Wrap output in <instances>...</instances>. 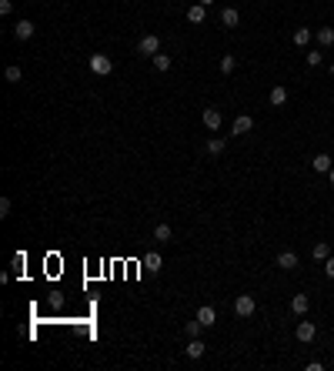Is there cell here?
I'll return each instance as SVG.
<instances>
[{
	"mask_svg": "<svg viewBox=\"0 0 334 371\" xmlns=\"http://www.w3.org/2000/svg\"><path fill=\"white\" fill-rule=\"evenodd\" d=\"M137 54H144V57L160 54V37H157V33H144L141 41H137Z\"/></svg>",
	"mask_w": 334,
	"mask_h": 371,
	"instance_id": "cell-1",
	"label": "cell"
},
{
	"mask_svg": "<svg viewBox=\"0 0 334 371\" xmlns=\"http://www.w3.org/2000/svg\"><path fill=\"white\" fill-rule=\"evenodd\" d=\"M90 71H94L97 77H107V74L114 71V60L107 54H90Z\"/></svg>",
	"mask_w": 334,
	"mask_h": 371,
	"instance_id": "cell-2",
	"label": "cell"
},
{
	"mask_svg": "<svg viewBox=\"0 0 334 371\" xmlns=\"http://www.w3.org/2000/svg\"><path fill=\"white\" fill-rule=\"evenodd\" d=\"M254 308H257V301L251 298V294H238V298H234V315L238 318H251Z\"/></svg>",
	"mask_w": 334,
	"mask_h": 371,
	"instance_id": "cell-3",
	"label": "cell"
},
{
	"mask_svg": "<svg viewBox=\"0 0 334 371\" xmlns=\"http://www.w3.org/2000/svg\"><path fill=\"white\" fill-rule=\"evenodd\" d=\"M201 121H204V127L214 134V130H221V124H224V114L217 111V107H204V114H201Z\"/></svg>",
	"mask_w": 334,
	"mask_h": 371,
	"instance_id": "cell-4",
	"label": "cell"
},
{
	"mask_svg": "<svg viewBox=\"0 0 334 371\" xmlns=\"http://www.w3.org/2000/svg\"><path fill=\"white\" fill-rule=\"evenodd\" d=\"M294 334H297V341H304V345H308V341L318 338V324H314V321H301Z\"/></svg>",
	"mask_w": 334,
	"mask_h": 371,
	"instance_id": "cell-5",
	"label": "cell"
},
{
	"mask_svg": "<svg viewBox=\"0 0 334 371\" xmlns=\"http://www.w3.org/2000/svg\"><path fill=\"white\" fill-rule=\"evenodd\" d=\"M14 37H17V41H30V37H34V24H30V20H17V24H14Z\"/></svg>",
	"mask_w": 334,
	"mask_h": 371,
	"instance_id": "cell-6",
	"label": "cell"
},
{
	"mask_svg": "<svg viewBox=\"0 0 334 371\" xmlns=\"http://www.w3.org/2000/svg\"><path fill=\"white\" fill-rule=\"evenodd\" d=\"M311 167L318 171V174H327V171L334 167V161H331V154H314V161H311Z\"/></svg>",
	"mask_w": 334,
	"mask_h": 371,
	"instance_id": "cell-7",
	"label": "cell"
},
{
	"mask_svg": "<svg viewBox=\"0 0 334 371\" xmlns=\"http://www.w3.org/2000/svg\"><path fill=\"white\" fill-rule=\"evenodd\" d=\"M278 267L294 271V267H297V254H294V251H281V254H278Z\"/></svg>",
	"mask_w": 334,
	"mask_h": 371,
	"instance_id": "cell-8",
	"label": "cell"
},
{
	"mask_svg": "<svg viewBox=\"0 0 334 371\" xmlns=\"http://www.w3.org/2000/svg\"><path fill=\"white\" fill-rule=\"evenodd\" d=\"M197 321H201V324H204V328H211V324H214V321H217V311H214V308H211V305H204V308H197Z\"/></svg>",
	"mask_w": 334,
	"mask_h": 371,
	"instance_id": "cell-9",
	"label": "cell"
},
{
	"mask_svg": "<svg viewBox=\"0 0 334 371\" xmlns=\"http://www.w3.org/2000/svg\"><path fill=\"white\" fill-rule=\"evenodd\" d=\"M308 308H311L308 294H294V298H291V311H294V315H308Z\"/></svg>",
	"mask_w": 334,
	"mask_h": 371,
	"instance_id": "cell-10",
	"label": "cell"
},
{
	"mask_svg": "<svg viewBox=\"0 0 334 371\" xmlns=\"http://www.w3.org/2000/svg\"><path fill=\"white\" fill-rule=\"evenodd\" d=\"M221 24H224V27H238V24H241L238 7H224V10H221Z\"/></svg>",
	"mask_w": 334,
	"mask_h": 371,
	"instance_id": "cell-11",
	"label": "cell"
},
{
	"mask_svg": "<svg viewBox=\"0 0 334 371\" xmlns=\"http://www.w3.org/2000/svg\"><path fill=\"white\" fill-rule=\"evenodd\" d=\"M184 351H187V358H204V351H207V345L201 338H191L187 341V348H184Z\"/></svg>",
	"mask_w": 334,
	"mask_h": 371,
	"instance_id": "cell-12",
	"label": "cell"
},
{
	"mask_svg": "<svg viewBox=\"0 0 334 371\" xmlns=\"http://www.w3.org/2000/svg\"><path fill=\"white\" fill-rule=\"evenodd\" d=\"M254 127V121H251V117H247V114H238V117H234V134H247V130Z\"/></svg>",
	"mask_w": 334,
	"mask_h": 371,
	"instance_id": "cell-13",
	"label": "cell"
},
{
	"mask_svg": "<svg viewBox=\"0 0 334 371\" xmlns=\"http://www.w3.org/2000/svg\"><path fill=\"white\" fill-rule=\"evenodd\" d=\"M187 20H191V24H204L207 20V7L204 4H194V7L187 10Z\"/></svg>",
	"mask_w": 334,
	"mask_h": 371,
	"instance_id": "cell-14",
	"label": "cell"
},
{
	"mask_svg": "<svg viewBox=\"0 0 334 371\" xmlns=\"http://www.w3.org/2000/svg\"><path fill=\"white\" fill-rule=\"evenodd\" d=\"M311 258L314 261H327L331 258V248H327V241H318L314 248H311Z\"/></svg>",
	"mask_w": 334,
	"mask_h": 371,
	"instance_id": "cell-15",
	"label": "cell"
},
{
	"mask_svg": "<svg viewBox=\"0 0 334 371\" xmlns=\"http://www.w3.org/2000/svg\"><path fill=\"white\" fill-rule=\"evenodd\" d=\"M271 104H274V107H284L287 104V87H281V84H278V87H271Z\"/></svg>",
	"mask_w": 334,
	"mask_h": 371,
	"instance_id": "cell-16",
	"label": "cell"
},
{
	"mask_svg": "<svg viewBox=\"0 0 334 371\" xmlns=\"http://www.w3.org/2000/svg\"><path fill=\"white\" fill-rule=\"evenodd\" d=\"M318 44L321 47H331L334 44V27H318Z\"/></svg>",
	"mask_w": 334,
	"mask_h": 371,
	"instance_id": "cell-17",
	"label": "cell"
},
{
	"mask_svg": "<svg viewBox=\"0 0 334 371\" xmlns=\"http://www.w3.org/2000/svg\"><path fill=\"white\" fill-rule=\"evenodd\" d=\"M151 60H154V71H160V74L171 71V57H167V54H154Z\"/></svg>",
	"mask_w": 334,
	"mask_h": 371,
	"instance_id": "cell-18",
	"label": "cell"
},
{
	"mask_svg": "<svg viewBox=\"0 0 334 371\" xmlns=\"http://www.w3.org/2000/svg\"><path fill=\"white\" fill-rule=\"evenodd\" d=\"M207 154H211V157H221L224 154V138H211L207 141Z\"/></svg>",
	"mask_w": 334,
	"mask_h": 371,
	"instance_id": "cell-19",
	"label": "cell"
},
{
	"mask_svg": "<svg viewBox=\"0 0 334 371\" xmlns=\"http://www.w3.org/2000/svg\"><path fill=\"white\" fill-rule=\"evenodd\" d=\"M171 238H174L171 224H157V227H154V241H171Z\"/></svg>",
	"mask_w": 334,
	"mask_h": 371,
	"instance_id": "cell-20",
	"label": "cell"
},
{
	"mask_svg": "<svg viewBox=\"0 0 334 371\" xmlns=\"http://www.w3.org/2000/svg\"><path fill=\"white\" fill-rule=\"evenodd\" d=\"M160 264H164V261H160V254H157V251H154V254H147V258H144V267H147V271H154V275H157V271H160Z\"/></svg>",
	"mask_w": 334,
	"mask_h": 371,
	"instance_id": "cell-21",
	"label": "cell"
},
{
	"mask_svg": "<svg viewBox=\"0 0 334 371\" xmlns=\"http://www.w3.org/2000/svg\"><path fill=\"white\" fill-rule=\"evenodd\" d=\"M291 41H294L297 47H304V44L311 41V27H297V30H294V37H291Z\"/></svg>",
	"mask_w": 334,
	"mask_h": 371,
	"instance_id": "cell-22",
	"label": "cell"
},
{
	"mask_svg": "<svg viewBox=\"0 0 334 371\" xmlns=\"http://www.w3.org/2000/svg\"><path fill=\"white\" fill-rule=\"evenodd\" d=\"M234 67H238V57H234V54H224L221 57V74H234Z\"/></svg>",
	"mask_w": 334,
	"mask_h": 371,
	"instance_id": "cell-23",
	"label": "cell"
},
{
	"mask_svg": "<svg viewBox=\"0 0 334 371\" xmlns=\"http://www.w3.org/2000/svg\"><path fill=\"white\" fill-rule=\"evenodd\" d=\"M201 328H204V324H201L197 318H194V321H187V324H184V334H187V338H197V334H201Z\"/></svg>",
	"mask_w": 334,
	"mask_h": 371,
	"instance_id": "cell-24",
	"label": "cell"
},
{
	"mask_svg": "<svg viewBox=\"0 0 334 371\" xmlns=\"http://www.w3.org/2000/svg\"><path fill=\"white\" fill-rule=\"evenodd\" d=\"M304 60H308V67H321V64H324V54H321V50H308Z\"/></svg>",
	"mask_w": 334,
	"mask_h": 371,
	"instance_id": "cell-25",
	"label": "cell"
},
{
	"mask_svg": "<svg viewBox=\"0 0 334 371\" xmlns=\"http://www.w3.org/2000/svg\"><path fill=\"white\" fill-rule=\"evenodd\" d=\"M4 77H7L10 84H20V77H24V74H20V67H17V64H10L7 71H4Z\"/></svg>",
	"mask_w": 334,
	"mask_h": 371,
	"instance_id": "cell-26",
	"label": "cell"
},
{
	"mask_svg": "<svg viewBox=\"0 0 334 371\" xmlns=\"http://www.w3.org/2000/svg\"><path fill=\"white\" fill-rule=\"evenodd\" d=\"M0 218H10V197H4V201H0Z\"/></svg>",
	"mask_w": 334,
	"mask_h": 371,
	"instance_id": "cell-27",
	"label": "cell"
},
{
	"mask_svg": "<svg viewBox=\"0 0 334 371\" xmlns=\"http://www.w3.org/2000/svg\"><path fill=\"white\" fill-rule=\"evenodd\" d=\"M14 10V0H0V14H10Z\"/></svg>",
	"mask_w": 334,
	"mask_h": 371,
	"instance_id": "cell-28",
	"label": "cell"
},
{
	"mask_svg": "<svg viewBox=\"0 0 334 371\" xmlns=\"http://www.w3.org/2000/svg\"><path fill=\"white\" fill-rule=\"evenodd\" d=\"M324 275H327V278H334V258H327V261H324Z\"/></svg>",
	"mask_w": 334,
	"mask_h": 371,
	"instance_id": "cell-29",
	"label": "cell"
},
{
	"mask_svg": "<svg viewBox=\"0 0 334 371\" xmlns=\"http://www.w3.org/2000/svg\"><path fill=\"white\" fill-rule=\"evenodd\" d=\"M327 181H331V187H334V167H331V171H327Z\"/></svg>",
	"mask_w": 334,
	"mask_h": 371,
	"instance_id": "cell-30",
	"label": "cell"
},
{
	"mask_svg": "<svg viewBox=\"0 0 334 371\" xmlns=\"http://www.w3.org/2000/svg\"><path fill=\"white\" fill-rule=\"evenodd\" d=\"M197 4H204V7H211V4H214V0H197Z\"/></svg>",
	"mask_w": 334,
	"mask_h": 371,
	"instance_id": "cell-31",
	"label": "cell"
},
{
	"mask_svg": "<svg viewBox=\"0 0 334 371\" xmlns=\"http://www.w3.org/2000/svg\"><path fill=\"white\" fill-rule=\"evenodd\" d=\"M331 77H334V64H331Z\"/></svg>",
	"mask_w": 334,
	"mask_h": 371,
	"instance_id": "cell-32",
	"label": "cell"
}]
</instances>
